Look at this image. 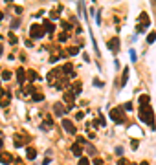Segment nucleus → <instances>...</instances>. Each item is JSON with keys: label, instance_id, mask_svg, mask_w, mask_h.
<instances>
[{"label": "nucleus", "instance_id": "1", "mask_svg": "<svg viewBox=\"0 0 156 165\" xmlns=\"http://www.w3.org/2000/svg\"><path fill=\"white\" fill-rule=\"evenodd\" d=\"M140 119H142L143 123H147L151 129H154V112H152L151 105H147V106H142V108H140Z\"/></svg>", "mask_w": 156, "mask_h": 165}, {"label": "nucleus", "instance_id": "2", "mask_svg": "<svg viewBox=\"0 0 156 165\" xmlns=\"http://www.w3.org/2000/svg\"><path fill=\"white\" fill-rule=\"evenodd\" d=\"M110 117H112V121L116 123V125H123L125 123V110L123 108H112L110 110Z\"/></svg>", "mask_w": 156, "mask_h": 165}, {"label": "nucleus", "instance_id": "3", "mask_svg": "<svg viewBox=\"0 0 156 165\" xmlns=\"http://www.w3.org/2000/svg\"><path fill=\"white\" fill-rule=\"evenodd\" d=\"M30 37H31V39H42V37H44V28L39 26V24H33V26L30 28Z\"/></svg>", "mask_w": 156, "mask_h": 165}, {"label": "nucleus", "instance_id": "4", "mask_svg": "<svg viewBox=\"0 0 156 165\" xmlns=\"http://www.w3.org/2000/svg\"><path fill=\"white\" fill-rule=\"evenodd\" d=\"M62 127H64V130L68 134H77V129H75V125L70 119H62Z\"/></svg>", "mask_w": 156, "mask_h": 165}, {"label": "nucleus", "instance_id": "5", "mask_svg": "<svg viewBox=\"0 0 156 165\" xmlns=\"http://www.w3.org/2000/svg\"><path fill=\"white\" fill-rule=\"evenodd\" d=\"M66 110H68V108H64L62 103H55V105H53V112H55L57 117H62V116L66 114Z\"/></svg>", "mask_w": 156, "mask_h": 165}, {"label": "nucleus", "instance_id": "6", "mask_svg": "<svg viewBox=\"0 0 156 165\" xmlns=\"http://www.w3.org/2000/svg\"><path fill=\"white\" fill-rule=\"evenodd\" d=\"M11 154L9 152H6V151H0V163H4V165H9L11 163Z\"/></svg>", "mask_w": 156, "mask_h": 165}, {"label": "nucleus", "instance_id": "7", "mask_svg": "<svg viewBox=\"0 0 156 165\" xmlns=\"http://www.w3.org/2000/svg\"><path fill=\"white\" fill-rule=\"evenodd\" d=\"M24 79H26L24 68H18V70H17V81H18V84H24Z\"/></svg>", "mask_w": 156, "mask_h": 165}, {"label": "nucleus", "instance_id": "8", "mask_svg": "<svg viewBox=\"0 0 156 165\" xmlns=\"http://www.w3.org/2000/svg\"><path fill=\"white\" fill-rule=\"evenodd\" d=\"M72 152H74V156H77V158H83V149H81L79 143H74V145H72Z\"/></svg>", "mask_w": 156, "mask_h": 165}, {"label": "nucleus", "instance_id": "9", "mask_svg": "<svg viewBox=\"0 0 156 165\" xmlns=\"http://www.w3.org/2000/svg\"><path fill=\"white\" fill-rule=\"evenodd\" d=\"M0 99H2V101H9V99H11V92L0 88Z\"/></svg>", "mask_w": 156, "mask_h": 165}, {"label": "nucleus", "instance_id": "10", "mask_svg": "<svg viewBox=\"0 0 156 165\" xmlns=\"http://www.w3.org/2000/svg\"><path fill=\"white\" fill-rule=\"evenodd\" d=\"M26 158H28V160H35V158H37V151H35L33 147H28V149H26Z\"/></svg>", "mask_w": 156, "mask_h": 165}, {"label": "nucleus", "instance_id": "11", "mask_svg": "<svg viewBox=\"0 0 156 165\" xmlns=\"http://www.w3.org/2000/svg\"><path fill=\"white\" fill-rule=\"evenodd\" d=\"M42 28H44V30H46L48 33H52V31H55V26L52 24V22H50V20H44V22H42Z\"/></svg>", "mask_w": 156, "mask_h": 165}, {"label": "nucleus", "instance_id": "12", "mask_svg": "<svg viewBox=\"0 0 156 165\" xmlns=\"http://www.w3.org/2000/svg\"><path fill=\"white\" fill-rule=\"evenodd\" d=\"M108 48H110V50H114V52H118V48H119V40H118V39H112V40L108 42Z\"/></svg>", "mask_w": 156, "mask_h": 165}, {"label": "nucleus", "instance_id": "13", "mask_svg": "<svg viewBox=\"0 0 156 165\" xmlns=\"http://www.w3.org/2000/svg\"><path fill=\"white\" fill-rule=\"evenodd\" d=\"M26 77H28L30 81H37V79H39V75H37V72H35V70H28Z\"/></svg>", "mask_w": 156, "mask_h": 165}, {"label": "nucleus", "instance_id": "14", "mask_svg": "<svg viewBox=\"0 0 156 165\" xmlns=\"http://www.w3.org/2000/svg\"><path fill=\"white\" fill-rule=\"evenodd\" d=\"M140 105L142 106H147L149 105V96H147V94H142V96H140Z\"/></svg>", "mask_w": 156, "mask_h": 165}, {"label": "nucleus", "instance_id": "15", "mask_svg": "<svg viewBox=\"0 0 156 165\" xmlns=\"http://www.w3.org/2000/svg\"><path fill=\"white\" fill-rule=\"evenodd\" d=\"M127 79H129V68H123V77H121V86L127 84Z\"/></svg>", "mask_w": 156, "mask_h": 165}, {"label": "nucleus", "instance_id": "16", "mask_svg": "<svg viewBox=\"0 0 156 165\" xmlns=\"http://www.w3.org/2000/svg\"><path fill=\"white\" fill-rule=\"evenodd\" d=\"M13 138H15V145H17V147H22V145H24V139H22L18 134H15Z\"/></svg>", "mask_w": 156, "mask_h": 165}, {"label": "nucleus", "instance_id": "17", "mask_svg": "<svg viewBox=\"0 0 156 165\" xmlns=\"http://www.w3.org/2000/svg\"><path fill=\"white\" fill-rule=\"evenodd\" d=\"M64 101H66V103H74V94L66 92V94H64Z\"/></svg>", "mask_w": 156, "mask_h": 165}, {"label": "nucleus", "instance_id": "18", "mask_svg": "<svg viewBox=\"0 0 156 165\" xmlns=\"http://www.w3.org/2000/svg\"><path fill=\"white\" fill-rule=\"evenodd\" d=\"M9 79H11V72L4 70V72H2V81H9Z\"/></svg>", "mask_w": 156, "mask_h": 165}, {"label": "nucleus", "instance_id": "19", "mask_svg": "<svg viewBox=\"0 0 156 165\" xmlns=\"http://www.w3.org/2000/svg\"><path fill=\"white\" fill-rule=\"evenodd\" d=\"M154 40H156V33L152 31V33H149V35H147V42H149V44H152Z\"/></svg>", "mask_w": 156, "mask_h": 165}, {"label": "nucleus", "instance_id": "20", "mask_svg": "<svg viewBox=\"0 0 156 165\" xmlns=\"http://www.w3.org/2000/svg\"><path fill=\"white\" fill-rule=\"evenodd\" d=\"M31 97H33V101H42L44 99V96H42V94H39V92H35Z\"/></svg>", "mask_w": 156, "mask_h": 165}, {"label": "nucleus", "instance_id": "21", "mask_svg": "<svg viewBox=\"0 0 156 165\" xmlns=\"http://www.w3.org/2000/svg\"><path fill=\"white\" fill-rule=\"evenodd\" d=\"M62 72H64V74H70V75H72V64H64V66H62Z\"/></svg>", "mask_w": 156, "mask_h": 165}, {"label": "nucleus", "instance_id": "22", "mask_svg": "<svg viewBox=\"0 0 156 165\" xmlns=\"http://www.w3.org/2000/svg\"><path fill=\"white\" fill-rule=\"evenodd\" d=\"M140 22H143V26H149V18H147V15H145V13L140 17Z\"/></svg>", "mask_w": 156, "mask_h": 165}, {"label": "nucleus", "instance_id": "23", "mask_svg": "<svg viewBox=\"0 0 156 165\" xmlns=\"http://www.w3.org/2000/svg\"><path fill=\"white\" fill-rule=\"evenodd\" d=\"M79 165H90V161H88V158H79Z\"/></svg>", "mask_w": 156, "mask_h": 165}, {"label": "nucleus", "instance_id": "24", "mask_svg": "<svg viewBox=\"0 0 156 165\" xmlns=\"http://www.w3.org/2000/svg\"><path fill=\"white\" fill-rule=\"evenodd\" d=\"M86 151H88V154H96V149H94V145H86Z\"/></svg>", "mask_w": 156, "mask_h": 165}, {"label": "nucleus", "instance_id": "25", "mask_svg": "<svg viewBox=\"0 0 156 165\" xmlns=\"http://www.w3.org/2000/svg\"><path fill=\"white\" fill-rule=\"evenodd\" d=\"M121 108H123V110H129V112H130V110H132V103L129 101V103H125V105H123Z\"/></svg>", "mask_w": 156, "mask_h": 165}, {"label": "nucleus", "instance_id": "26", "mask_svg": "<svg viewBox=\"0 0 156 165\" xmlns=\"http://www.w3.org/2000/svg\"><path fill=\"white\" fill-rule=\"evenodd\" d=\"M62 30H72V24H68V22H61Z\"/></svg>", "mask_w": 156, "mask_h": 165}, {"label": "nucleus", "instance_id": "27", "mask_svg": "<svg viewBox=\"0 0 156 165\" xmlns=\"http://www.w3.org/2000/svg\"><path fill=\"white\" fill-rule=\"evenodd\" d=\"M77 52H79V48H70L68 50V55H77Z\"/></svg>", "mask_w": 156, "mask_h": 165}, {"label": "nucleus", "instance_id": "28", "mask_svg": "<svg viewBox=\"0 0 156 165\" xmlns=\"http://www.w3.org/2000/svg\"><path fill=\"white\" fill-rule=\"evenodd\" d=\"M66 39H68V33H61V35H59V40H61V42H64Z\"/></svg>", "mask_w": 156, "mask_h": 165}, {"label": "nucleus", "instance_id": "29", "mask_svg": "<svg viewBox=\"0 0 156 165\" xmlns=\"http://www.w3.org/2000/svg\"><path fill=\"white\" fill-rule=\"evenodd\" d=\"M9 42H11V44H15V42H17V37H15L13 33H9Z\"/></svg>", "mask_w": 156, "mask_h": 165}, {"label": "nucleus", "instance_id": "30", "mask_svg": "<svg viewBox=\"0 0 156 165\" xmlns=\"http://www.w3.org/2000/svg\"><path fill=\"white\" fill-rule=\"evenodd\" d=\"M116 154L118 156H123V147H116Z\"/></svg>", "mask_w": 156, "mask_h": 165}, {"label": "nucleus", "instance_id": "31", "mask_svg": "<svg viewBox=\"0 0 156 165\" xmlns=\"http://www.w3.org/2000/svg\"><path fill=\"white\" fill-rule=\"evenodd\" d=\"M130 145H132V149H138V139H132Z\"/></svg>", "mask_w": 156, "mask_h": 165}, {"label": "nucleus", "instance_id": "32", "mask_svg": "<svg viewBox=\"0 0 156 165\" xmlns=\"http://www.w3.org/2000/svg\"><path fill=\"white\" fill-rule=\"evenodd\" d=\"M44 123H46V127H52V125H53V121L50 119V117H46V121H44Z\"/></svg>", "mask_w": 156, "mask_h": 165}, {"label": "nucleus", "instance_id": "33", "mask_svg": "<svg viewBox=\"0 0 156 165\" xmlns=\"http://www.w3.org/2000/svg\"><path fill=\"white\" fill-rule=\"evenodd\" d=\"M130 57H132V61H136V52L134 50H130Z\"/></svg>", "mask_w": 156, "mask_h": 165}, {"label": "nucleus", "instance_id": "34", "mask_svg": "<svg viewBox=\"0 0 156 165\" xmlns=\"http://www.w3.org/2000/svg\"><path fill=\"white\" fill-rule=\"evenodd\" d=\"M83 116H84L83 112H77V114H75V117H77V119H83Z\"/></svg>", "mask_w": 156, "mask_h": 165}, {"label": "nucleus", "instance_id": "35", "mask_svg": "<svg viewBox=\"0 0 156 165\" xmlns=\"http://www.w3.org/2000/svg\"><path fill=\"white\" fill-rule=\"evenodd\" d=\"M118 165H129V163H127V161H125V160H123V158H121V160H119V161H118Z\"/></svg>", "mask_w": 156, "mask_h": 165}, {"label": "nucleus", "instance_id": "36", "mask_svg": "<svg viewBox=\"0 0 156 165\" xmlns=\"http://www.w3.org/2000/svg\"><path fill=\"white\" fill-rule=\"evenodd\" d=\"M94 163H96V165H103V161H101V160H96Z\"/></svg>", "mask_w": 156, "mask_h": 165}, {"label": "nucleus", "instance_id": "37", "mask_svg": "<svg viewBox=\"0 0 156 165\" xmlns=\"http://www.w3.org/2000/svg\"><path fill=\"white\" fill-rule=\"evenodd\" d=\"M2 17H4V13H2V11H0V20H2Z\"/></svg>", "mask_w": 156, "mask_h": 165}, {"label": "nucleus", "instance_id": "38", "mask_svg": "<svg viewBox=\"0 0 156 165\" xmlns=\"http://www.w3.org/2000/svg\"><path fill=\"white\" fill-rule=\"evenodd\" d=\"M0 55H2V46H0Z\"/></svg>", "mask_w": 156, "mask_h": 165}]
</instances>
